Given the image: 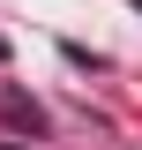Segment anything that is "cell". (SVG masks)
<instances>
[{
    "mask_svg": "<svg viewBox=\"0 0 142 150\" xmlns=\"http://www.w3.org/2000/svg\"><path fill=\"white\" fill-rule=\"evenodd\" d=\"M8 120H15V128H30V135H37V128H45V112H37V105H30V98H8Z\"/></svg>",
    "mask_w": 142,
    "mask_h": 150,
    "instance_id": "cell-1",
    "label": "cell"
}]
</instances>
